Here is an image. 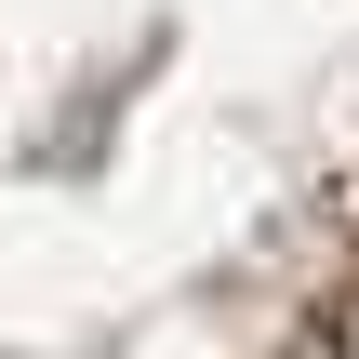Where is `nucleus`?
<instances>
[{"label":"nucleus","instance_id":"nucleus-1","mask_svg":"<svg viewBox=\"0 0 359 359\" xmlns=\"http://www.w3.org/2000/svg\"><path fill=\"white\" fill-rule=\"evenodd\" d=\"M0 359H359V0H0Z\"/></svg>","mask_w":359,"mask_h":359}]
</instances>
